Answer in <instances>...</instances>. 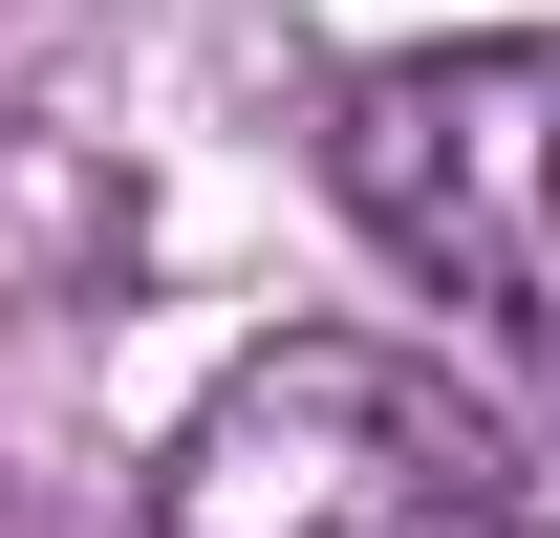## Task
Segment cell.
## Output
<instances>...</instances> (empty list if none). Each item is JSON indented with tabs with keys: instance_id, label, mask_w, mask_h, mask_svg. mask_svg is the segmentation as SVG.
Listing matches in <instances>:
<instances>
[{
	"instance_id": "cell-1",
	"label": "cell",
	"mask_w": 560,
	"mask_h": 538,
	"mask_svg": "<svg viewBox=\"0 0 560 538\" xmlns=\"http://www.w3.org/2000/svg\"><path fill=\"white\" fill-rule=\"evenodd\" d=\"M151 538H517V431L431 344L280 324L151 453Z\"/></svg>"
},
{
	"instance_id": "cell-2",
	"label": "cell",
	"mask_w": 560,
	"mask_h": 538,
	"mask_svg": "<svg viewBox=\"0 0 560 538\" xmlns=\"http://www.w3.org/2000/svg\"><path fill=\"white\" fill-rule=\"evenodd\" d=\"M324 173L388 259L560 388V22H495V44H388V66L324 86Z\"/></svg>"
}]
</instances>
